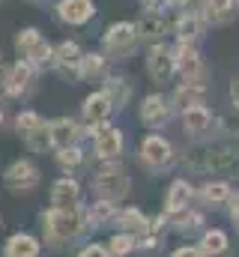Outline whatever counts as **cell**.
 <instances>
[{"instance_id":"obj_6","label":"cell","mask_w":239,"mask_h":257,"mask_svg":"<svg viewBox=\"0 0 239 257\" xmlns=\"http://www.w3.org/2000/svg\"><path fill=\"white\" fill-rule=\"evenodd\" d=\"M138 45V30L132 21H120V24H111L108 33H105V51L111 57H129Z\"/></svg>"},{"instance_id":"obj_15","label":"cell","mask_w":239,"mask_h":257,"mask_svg":"<svg viewBox=\"0 0 239 257\" xmlns=\"http://www.w3.org/2000/svg\"><path fill=\"white\" fill-rule=\"evenodd\" d=\"M182 128H185V135H191V138L209 135V128H212V114H209V108H206V105L185 108V111H182Z\"/></svg>"},{"instance_id":"obj_10","label":"cell","mask_w":239,"mask_h":257,"mask_svg":"<svg viewBox=\"0 0 239 257\" xmlns=\"http://www.w3.org/2000/svg\"><path fill=\"white\" fill-rule=\"evenodd\" d=\"M93 144H96V156L99 159H117L123 153V132L108 123L93 126Z\"/></svg>"},{"instance_id":"obj_33","label":"cell","mask_w":239,"mask_h":257,"mask_svg":"<svg viewBox=\"0 0 239 257\" xmlns=\"http://www.w3.org/2000/svg\"><path fill=\"white\" fill-rule=\"evenodd\" d=\"M60 168H78L81 165V150L78 147H69V150H60L57 153Z\"/></svg>"},{"instance_id":"obj_21","label":"cell","mask_w":239,"mask_h":257,"mask_svg":"<svg viewBox=\"0 0 239 257\" xmlns=\"http://www.w3.org/2000/svg\"><path fill=\"white\" fill-rule=\"evenodd\" d=\"M39 242L30 236V233H15V236H9V242H6V248H3V254L6 257H39Z\"/></svg>"},{"instance_id":"obj_2","label":"cell","mask_w":239,"mask_h":257,"mask_svg":"<svg viewBox=\"0 0 239 257\" xmlns=\"http://www.w3.org/2000/svg\"><path fill=\"white\" fill-rule=\"evenodd\" d=\"M182 165L194 174H233L239 171V156L233 150L209 147V150H191L185 153Z\"/></svg>"},{"instance_id":"obj_38","label":"cell","mask_w":239,"mask_h":257,"mask_svg":"<svg viewBox=\"0 0 239 257\" xmlns=\"http://www.w3.org/2000/svg\"><path fill=\"white\" fill-rule=\"evenodd\" d=\"M165 3H168V0H144V6H147V9H153V12H156V9H162Z\"/></svg>"},{"instance_id":"obj_1","label":"cell","mask_w":239,"mask_h":257,"mask_svg":"<svg viewBox=\"0 0 239 257\" xmlns=\"http://www.w3.org/2000/svg\"><path fill=\"white\" fill-rule=\"evenodd\" d=\"M45 221V233L51 242H69V239H78L87 227V212L78 206H54L42 215Z\"/></svg>"},{"instance_id":"obj_31","label":"cell","mask_w":239,"mask_h":257,"mask_svg":"<svg viewBox=\"0 0 239 257\" xmlns=\"http://www.w3.org/2000/svg\"><path fill=\"white\" fill-rule=\"evenodd\" d=\"M105 93H108V99H111L114 108H123V105L129 102V96H132V87H129L123 78H111V81L105 84Z\"/></svg>"},{"instance_id":"obj_37","label":"cell","mask_w":239,"mask_h":257,"mask_svg":"<svg viewBox=\"0 0 239 257\" xmlns=\"http://www.w3.org/2000/svg\"><path fill=\"white\" fill-rule=\"evenodd\" d=\"M230 99H233V105H236V111H239V78L230 81Z\"/></svg>"},{"instance_id":"obj_8","label":"cell","mask_w":239,"mask_h":257,"mask_svg":"<svg viewBox=\"0 0 239 257\" xmlns=\"http://www.w3.org/2000/svg\"><path fill=\"white\" fill-rule=\"evenodd\" d=\"M3 183H6L9 192H30L39 183V168L33 162H27V159H18V162H12L6 168Z\"/></svg>"},{"instance_id":"obj_28","label":"cell","mask_w":239,"mask_h":257,"mask_svg":"<svg viewBox=\"0 0 239 257\" xmlns=\"http://www.w3.org/2000/svg\"><path fill=\"white\" fill-rule=\"evenodd\" d=\"M135 30H138V39H159V36L165 33V21H162L156 12H150V15H144V18L135 24Z\"/></svg>"},{"instance_id":"obj_27","label":"cell","mask_w":239,"mask_h":257,"mask_svg":"<svg viewBox=\"0 0 239 257\" xmlns=\"http://www.w3.org/2000/svg\"><path fill=\"white\" fill-rule=\"evenodd\" d=\"M200 251L206 257H218L227 251V233L224 230H206L200 239Z\"/></svg>"},{"instance_id":"obj_12","label":"cell","mask_w":239,"mask_h":257,"mask_svg":"<svg viewBox=\"0 0 239 257\" xmlns=\"http://www.w3.org/2000/svg\"><path fill=\"white\" fill-rule=\"evenodd\" d=\"M48 132H51V147H57V150L78 147V141H81V126L69 117H60L54 123H48Z\"/></svg>"},{"instance_id":"obj_36","label":"cell","mask_w":239,"mask_h":257,"mask_svg":"<svg viewBox=\"0 0 239 257\" xmlns=\"http://www.w3.org/2000/svg\"><path fill=\"white\" fill-rule=\"evenodd\" d=\"M230 221H233V227L239 230V194L230 197Z\"/></svg>"},{"instance_id":"obj_3","label":"cell","mask_w":239,"mask_h":257,"mask_svg":"<svg viewBox=\"0 0 239 257\" xmlns=\"http://www.w3.org/2000/svg\"><path fill=\"white\" fill-rule=\"evenodd\" d=\"M15 48H18V54H21L30 66H42V69L54 66V48H51V45L42 39V33L33 30V27L21 30V33L15 36Z\"/></svg>"},{"instance_id":"obj_41","label":"cell","mask_w":239,"mask_h":257,"mask_svg":"<svg viewBox=\"0 0 239 257\" xmlns=\"http://www.w3.org/2000/svg\"><path fill=\"white\" fill-rule=\"evenodd\" d=\"M0 123H3V114H0Z\"/></svg>"},{"instance_id":"obj_26","label":"cell","mask_w":239,"mask_h":257,"mask_svg":"<svg viewBox=\"0 0 239 257\" xmlns=\"http://www.w3.org/2000/svg\"><path fill=\"white\" fill-rule=\"evenodd\" d=\"M75 75H78L81 81H99V78L105 75V57H102V54H81Z\"/></svg>"},{"instance_id":"obj_4","label":"cell","mask_w":239,"mask_h":257,"mask_svg":"<svg viewBox=\"0 0 239 257\" xmlns=\"http://www.w3.org/2000/svg\"><path fill=\"white\" fill-rule=\"evenodd\" d=\"M93 189L99 194V200H108V203L117 206L120 200L129 194V174H126L120 165H105V168L96 174Z\"/></svg>"},{"instance_id":"obj_13","label":"cell","mask_w":239,"mask_h":257,"mask_svg":"<svg viewBox=\"0 0 239 257\" xmlns=\"http://www.w3.org/2000/svg\"><path fill=\"white\" fill-rule=\"evenodd\" d=\"M168 117H171V102H165V96L153 93V96L144 99V105H141V123H147L150 128H159L168 123Z\"/></svg>"},{"instance_id":"obj_22","label":"cell","mask_w":239,"mask_h":257,"mask_svg":"<svg viewBox=\"0 0 239 257\" xmlns=\"http://www.w3.org/2000/svg\"><path fill=\"white\" fill-rule=\"evenodd\" d=\"M203 33V15L200 12H182L179 15V21H177V36H179V42H194L197 36Z\"/></svg>"},{"instance_id":"obj_19","label":"cell","mask_w":239,"mask_h":257,"mask_svg":"<svg viewBox=\"0 0 239 257\" xmlns=\"http://www.w3.org/2000/svg\"><path fill=\"white\" fill-rule=\"evenodd\" d=\"M203 21L209 24H227L236 15V0H203Z\"/></svg>"},{"instance_id":"obj_23","label":"cell","mask_w":239,"mask_h":257,"mask_svg":"<svg viewBox=\"0 0 239 257\" xmlns=\"http://www.w3.org/2000/svg\"><path fill=\"white\" fill-rule=\"evenodd\" d=\"M114 218H117V224L126 230V233H150V218H147L141 209H135V206L117 212Z\"/></svg>"},{"instance_id":"obj_11","label":"cell","mask_w":239,"mask_h":257,"mask_svg":"<svg viewBox=\"0 0 239 257\" xmlns=\"http://www.w3.org/2000/svg\"><path fill=\"white\" fill-rule=\"evenodd\" d=\"M96 15V3L93 0H60L57 3V18L69 27L87 24Z\"/></svg>"},{"instance_id":"obj_32","label":"cell","mask_w":239,"mask_h":257,"mask_svg":"<svg viewBox=\"0 0 239 257\" xmlns=\"http://www.w3.org/2000/svg\"><path fill=\"white\" fill-rule=\"evenodd\" d=\"M114 215H117V206H114V203H108V200H96L93 209L87 212V221H90L93 227H102V224L111 221Z\"/></svg>"},{"instance_id":"obj_29","label":"cell","mask_w":239,"mask_h":257,"mask_svg":"<svg viewBox=\"0 0 239 257\" xmlns=\"http://www.w3.org/2000/svg\"><path fill=\"white\" fill-rule=\"evenodd\" d=\"M24 144H27L33 153H45V150L51 147V132H48V123L42 120L36 128H30V132L24 135Z\"/></svg>"},{"instance_id":"obj_9","label":"cell","mask_w":239,"mask_h":257,"mask_svg":"<svg viewBox=\"0 0 239 257\" xmlns=\"http://www.w3.org/2000/svg\"><path fill=\"white\" fill-rule=\"evenodd\" d=\"M147 72H150L153 84H168V81H171V75L177 72V66H174V54H171V48H168V45L156 42V45L150 48Z\"/></svg>"},{"instance_id":"obj_18","label":"cell","mask_w":239,"mask_h":257,"mask_svg":"<svg viewBox=\"0 0 239 257\" xmlns=\"http://www.w3.org/2000/svg\"><path fill=\"white\" fill-rule=\"evenodd\" d=\"M78 200H81V186L72 177H60L51 186V203L54 206H78Z\"/></svg>"},{"instance_id":"obj_34","label":"cell","mask_w":239,"mask_h":257,"mask_svg":"<svg viewBox=\"0 0 239 257\" xmlns=\"http://www.w3.org/2000/svg\"><path fill=\"white\" fill-rule=\"evenodd\" d=\"M174 257H206V254L200 251V245H182V248L174 251Z\"/></svg>"},{"instance_id":"obj_30","label":"cell","mask_w":239,"mask_h":257,"mask_svg":"<svg viewBox=\"0 0 239 257\" xmlns=\"http://www.w3.org/2000/svg\"><path fill=\"white\" fill-rule=\"evenodd\" d=\"M108 254H114V257H126V254H132L135 248H138V239H135V233H114L111 239H108Z\"/></svg>"},{"instance_id":"obj_25","label":"cell","mask_w":239,"mask_h":257,"mask_svg":"<svg viewBox=\"0 0 239 257\" xmlns=\"http://www.w3.org/2000/svg\"><path fill=\"white\" fill-rule=\"evenodd\" d=\"M230 197H233L230 183H206L200 189V203L203 206H224Z\"/></svg>"},{"instance_id":"obj_14","label":"cell","mask_w":239,"mask_h":257,"mask_svg":"<svg viewBox=\"0 0 239 257\" xmlns=\"http://www.w3.org/2000/svg\"><path fill=\"white\" fill-rule=\"evenodd\" d=\"M111 111H114V105H111V99H108L105 90H99V93H93V96L84 99V123L87 126H102L111 117Z\"/></svg>"},{"instance_id":"obj_35","label":"cell","mask_w":239,"mask_h":257,"mask_svg":"<svg viewBox=\"0 0 239 257\" xmlns=\"http://www.w3.org/2000/svg\"><path fill=\"white\" fill-rule=\"evenodd\" d=\"M78 257H111V254H108L102 245H87V248H84V251H81Z\"/></svg>"},{"instance_id":"obj_17","label":"cell","mask_w":239,"mask_h":257,"mask_svg":"<svg viewBox=\"0 0 239 257\" xmlns=\"http://www.w3.org/2000/svg\"><path fill=\"white\" fill-rule=\"evenodd\" d=\"M33 72H36V66H30L27 60H18V63L12 66V69H6V90L12 93V96H18V93H24L30 84H33Z\"/></svg>"},{"instance_id":"obj_16","label":"cell","mask_w":239,"mask_h":257,"mask_svg":"<svg viewBox=\"0 0 239 257\" xmlns=\"http://www.w3.org/2000/svg\"><path fill=\"white\" fill-rule=\"evenodd\" d=\"M191 194H194V189H191L188 180H174L171 189H168V197H165V212H168V215L185 212L188 203H191Z\"/></svg>"},{"instance_id":"obj_5","label":"cell","mask_w":239,"mask_h":257,"mask_svg":"<svg viewBox=\"0 0 239 257\" xmlns=\"http://www.w3.org/2000/svg\"><path fill=\"white\" fill-rule=\"evenodd\" d=\"M171 54H174V66L179 69V75H182L185 84H203L206 66H203L200 51L194 48V42H179L177 51H171Z\"/></svg>"},{"instance_id":"obj_39","label":"cell","mask_w":239,"mask_h":257,"mask_svg":"<svg viewBox=\"0 0 239 257\" xmlns=\"http://www.w3.org/2000/svg\"><path fill=\"white\" fill-rule=\"evenodd\" d=\"M188 3L191 0H168V6H174V9H188Z\"/></svg>"},{"instance_id":"obj_7","label":"cell","mask_w":239,"mask_h":257,"mask_svg":"<svg viewBox=\"0 0 239 257\" xmlns=\"http://www.w3.org/2000/svg\"><path fill=\"white\" fill-rule=\"evenodd\" d=\"M141 162H144V168H150V171L168 168V165L174 162V147H171V141L162 138V135L144 138V144H141Z\"/></svg>"},{"instance_id":"obj_24","label":"cell","mask_w":239,"mask_h":257,"mask_svg":"<svg viewBox=\"0 0 239 257\" xmlns=\"http://www.w3.org/2000/svg\"><path fill=\"white\" fill-rule=\"evenodd\" d=\"M203 84H182L177 93H174V99H171V105L177 108V111H185V108H194V105H203Z\"/></svg>"},{"instance_id":"obj_40","label":"cell","mask_w":239,"mask_h":257,"mask_svg":"<svg viewBox=\"0 0 239 257\" xmlns=\"http://www.w3.org/2000/svg\"><path fill=\"white\" fill-rule=\"evenodd\" d=\"M0 78H6V69H3V63H0Z\"/></svg>"},{"instance_id":"obj_20","label":"cell","mask_w":239,"mask_h":257,"mask_svg":"<svg viewBox=\"0 0 239 257\" xmlns=\"http://www.w3.org/2000/svg\"><path fill=\"white\" fill-rule=\"evenodd\" d=\"M78 60H81V48H78V42H72V39H66V42H60L57 48H54V66H57L63 75H75L78 72Z\"/></svg>"}]
</instances>
